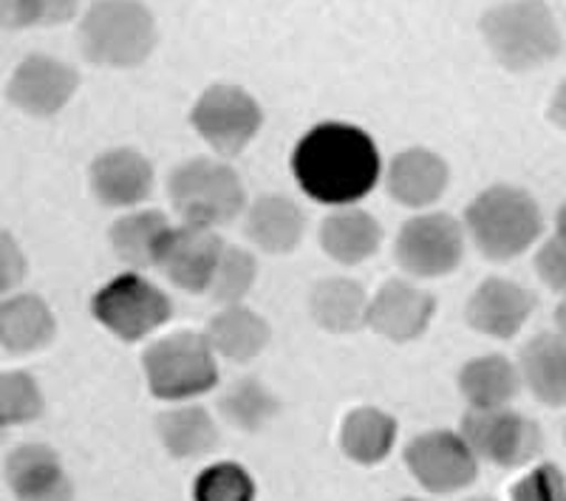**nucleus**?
Listing matches in <instances>:
<instances>
[{
	"mask_svg": "<svg viewBox=\"0 0 566 501\" xmlns=\"http://www.w3.org/2000/svg\"><path fill=\"white\" fill-rule=\"evenodd\" d=\"M258 278V261L252 252H247L244 247H224L219 258V267L212 272L210 290L207 295L216 303H224V306H235L247 298V292L255 286Z\"/></svg>",
	"mask_w": 566,
	"mask_h": 501,
	"instance_id": "30",
	"label": "nucleus"
},
{
	"mask_svg": "<svg viewBox=\"0 0 566 501\" xmlns=\"http://www.w3.org/2000/svg\"><path fill=\"white\" fill-rule=\"evenodd\" d=\"M91 312L119 341L136 343L170 321L174 303L148 278L125 272L94 295Z\"/></svg>",
	"mask_w": 566,
	"mask_h": 501,
	"instance_id": "7",
	"label": "nucleus"
},
{
	"mask_svg": "<svg viewBox=\"0 0 566 501\" xmlns=\"http://www.w3.org/2000/svg\"><path fill=\"white\" fill-rule=\"evenodd\" d=\"M518 388H522V372L502 354H484L464 363L459 372V392L464 394L470 408H507Z\"/></svg>",
	"mask_w": 566,
	"mask_h": 501,
	"instance_id": "24",
	"label": "nucleus"
},
{
	"mask_svg": "<svg viewBox=\"0 0 566 501\" xmlns=\"http://www.w3.org/2000/svg\"><path fill=\"white\" fill-rule=\"evenodd\" d=\"M368 295L352 278H326L312 290L310 312L328 332H357L368 323Z\"/></svg>",
	"mask_w": 566,
	"mask_h": 501,
	"instance_id": "25",
	"label": "nucleus"
},
{
	"mask_svg": "<svg viewBox=\"0 0 566 501\" xmlns=\"http://www.w3.org/2000/svg\"><path fill=\"white\" fill-rule=\"evenodd\" d=\"M196 501H252L255 484L241 465L219 462L196 479Z\"/></svg>",
	"mask_w": 566,
	"mask_h": 501,
	"instance_id": "32",
	"label": "nucleus"
},
{
	"mask_svg": "<svg viewBox=\"0 0 566 501\" xmlns=\"http://www.w3.org/2000/svg\"><path fill=\"white\" fill-rule=\"evenodd\" d=\"M303 227H306V219L301 207L286 196H264L247 207V238L270 255H286L295 250L301 244Z\"/></svg>",
	"mask_w": 566,
	"mask_h": 501,
	"instance_id": "20",
	"label": "nucleus"
},
{
	"mask_svg": "<svg viewBox=\"0 0 566 501\" xmlns=\"http://www.w3.org/2000/svg\"><path fill=\"white\" fill-rule=\"evenodd\" d=\"M535 270L549 290L566 295V238L555 236L535 255Z\"/></svg>",
	"mask_w": 566,
	"mask_h": 501,
	"instance_id": "34",
	"label": "nucleus"
},
{
	"mask_svg": "<svg viewBox=\"0 0 566 501\" xmlns=\"http://www.w3.org/2000/svg\"><path fill=\"white\" fill-rule=\"evenodd\" d=\"M3 431H7V428H3V425H0V442H3V437H7V434H3Z\"/></svg>",
	"mask_w": 566,
	"mask_h": 501,
	"instance_id": "42",
	"label": "nucleus"
},
{
	"mask_svg": "<svg viewBox=\"0 0 566 501\" xmlns=\"http://www.w3.org/2000/svg\"><path fill=\"white\" fill-rule=\"evenodd\" d=\"M292 174L310 199L348 207L374 190L380 179V154L366 131L326 123L297 142Z\"/></svg>",
	"mask_w": 566,
	"mask_h": 501,
	"instance_id": "1",
	"label": "nucleus"
},
{
	"mask_svg": "<svg viewBox=\"0 0 566 501\" xmlns=\"http://www.w3.org/2000/svg\"><path fill=\"white\" fill-rule=\"evenodd\" d=\"M513 501H566V473L555 465H538L515 484Z\"/></svg>",
	"mask_w": 566,
	"mask_h": 501,
	"instance_id": "33",
	"label": "nucleus"
},
{
	"mask_svg": "<svg viewBox=\"0 0 566 501\" xmlns=\"http://www.w3.org/2000/svg\"><path fill=\"white\" fill-rule=\"evenodd\" d=\"M170 232V221L159 210H136L123 216L111 227V247L116 258L125 261L134 270H148L156 267L165 236Z\"/></svg>",
	"mask_w": 566,
	"mask_h": 501,
	"instance_id": "26",
	"label": "nucleus"
},
{
	"mask_svg": "<svg viewBox=\"0 0 566 501\" xmlns=\"http://www.w3.org/2000/svg\"><path fill=\"white\" fill-rule=\"evenodd\" d=\"M382 227L371 212L340 207L321 225V247L337 264H363L380 250Z\"/></svg>",
	"mask_w": 566,
	"mask_h": 501,
	"instance_id": "19",
	"label": "nucleus"
},
{
	"mask_svg": "<svg viewBox=\"0 0 566 501\" xmlns=\"http://www.w3.org/2000/svg\"><path fill=\"white\" fill-rule=\"evenodd\" d=\"M535 309L533 292L507 281V278H488L479 283L468 301V323L476 332L499 341H510L522 332Z\"/></svg>",
	"mask_w": 566,
	"mask_h": 501,
	"instance_id": "15",
	"label": "nucleus"
},
{
	"mask_svg": "<svg viewBox=\"0 0 566 501\" xmlns=\"http://www.w3.org/2000/svg\"><path fill=\"white\" fill-rule=\"evenodd\" d=\"M221 414L239 431L255 434L277 414V399L261 379H239L230 392L221 397Z\"/></svg>",
	"mask_w": 566,
	"mask_h": 501,
	"instance_id": "29",
	"label": "nucleus"
},
{
	"mask_svg": "<svg viewBox=\"0 0 566 501\" xmlns=\"http://www.w3.org/2000/svg\"><path fill=\"white\" fill-rule=\"evenodd\" d=\"M406 465L419 484L431 493H457L476 479V453L462 434L431 431L411 439Z\"/></svg>",
	"mask_w": 566,
	"mask_h": 501,
	"instance_id": "11",
	"label": "nucleus"
},
{
	"mask_svg": "<svg viewBox=\"0 0 566 501\" xmlns=\"http://www.w3.org/2000/svg\"><path fill=\"white\" fill-rule=\"evenodd\" d=\"M555 227H558V232H555V236L566 238V205L558 210V219H555Z\"/></svg>",
	"mask_w": 566,
	"mask_h": 501,
	"instance_id": "40",
	"label": "nucleus"
},
{
	"mask_svg": "<svg viewBox=\"0 0 566 501\" xmlns=\"http://www.w3.org/2000/svg\"><path fill=\"white\" fill-rule=\"evenodd\" d=\"M27 275V258L20 252L18 241L7 230H0V295L14 290Z\"/></svg>",
	"mask_w": 566,
	"mask_h": 501,
	"instance_id": "35",
	"label": "nucleus"
},
{
	"mask_svg": "<svg viewBox=\"0 0 566 501\" xmlns=\"http://www.w3.org/2000/svg\"><path fill=\"white\" fill-rule=\"evenodd\" d=\"M397 439V422L377 408H354L343 419L340 445L346 457L360 465H377L388 457Z\"/></svg>",
	"mask_w": 566,
	"mask_h": 501,
	"instance_id": "28",
	"label": "nucleus"
},
{
	"mask_svg": "<svg viewBox=\"0 0 566 501\" xmlns=\"http://www.w3.org/2000/svg\"><path fill=\"white\" fill-rule=\"evenodd\" d=\"M170 205L185 225L221 227L239 219L247 207L241 176L224 161L190 159L170 174Z\"/></svg>",
	"mask_w": 566,
	"mask_h": 501,
	"instance_id": "5",
	"label": "nucleus"
},
{
	"mask_svg": "<svg viewBox=\"0 0 566 501\" xmlns=\"http://www.w3.org/2000/svg\"><path fill=\"white\" fill-rule=\"evenodd\" d=\"M462 439L476 459L499 468H522L544 448L538 425L510 408H470L462 419Z\"/></svg>",
	"mask_w": 566,
	"mask_h": 501,
	"instance_id": "8",
	"label": "nucleus"
},
{
	"mask_svg": "<svg viewBox=\"0 0 566 501\" xmlns=\"http://www.w3.org/2000/svg\"><path fill=\"white\" fill-rule=\"evenodd\" d=\"M564 437H566V428H564Z\"/></svg>",
	"mask_w": 566,
	"mask_h": 501,
	"instance_id": "44",
	"label": "nucleus"
},
{
	"mask_svg": "<svg viewBox=\"0 0 566 501\" xmlns=\"http://www.w3.org/2000/svg\"><path fill=\"white\" fill-rule=\"evenodd\" d=\"M80 77L71 65L45 54H32L14 69L7 97L29 116H54L71 103Z\"/></svg>",
	"mask_w": 566,
	"mask_h": 501,
	"instance_id": "13",
	"label": "nucleus"
},
{
	"mask_svg": "<svg viewBox=\"0 0 566 501\" xmlns=\"http://www.w3.org/2000/svg\"><path fill=\"white\" fill-rule=\"evenodd\" d=\"M38 27L32 0H0V29H29Z\"/></svg>",
	"mask_w": 566,
	"mask_h": 501,
	"instance_id": "36",
	"label": "nucleus"
},
{
	"mask_svg": "<svg viewBox=\"0 0 566 501\" xmlns=\"http://www.w3.org/2000/svg\"><path fill=\"white\" fill-rule=\"evenodd\" d=\"M54 315L38 295H14L0 301V346L12 354H29L49 346Z\"/></svg>",
	"mask_w": 566,
	"mask_h": 501,
	"instance_id": "21",
	"label": "nucleus"
},
{
	"mask_svg": "<svg viewBox=\"0 0 566 501\" xmlns=\"http://www.w3.org/2000/svg\"><path fill=\"white\" fill-rule=\"evenodd\" d=\"M402 501H417V499H402Z\"/></svg>",
	"mask_w": 566,
	"mask_h": 501,
	"instance_id": "43",
	"label": "nucleus"
},
{
	"mask_svg": "<svg viewBox=\"0 0 566 501\" xmlns=\"http://www.w3.org/2000/svg\"><path fill=\"white\" fill-rule=\"evenodd\" d=\"M464 227L484 258L513 261L538 241L544 219L538 201L527 190L493 185L470 201Z\"/></svg>",
	"mask_w": 566,
	"mask_h": 501,
	"instance_id": "2",
	"label": "nucleus"
},
{
	"mask_svg": "<svg viewBox=\"0 0 566 501\" xmlns=\"http://www.w3.org/2000/svg\"><path fill=\"white\" fill-rule=\"evenodd\" d=\"M437 301L411 281L394 278L382 283L368 303V326L391 343H408L428 328Z\"/></svg>",
	"mask_w": 566,
	"mask_h": 501,
	"instance_id": "14",
	"label": "nucleus"
},
{
	"mask_svg": "<svg viewBox=\"0 0 566 501\" xmlns=\"http://www.w3.org/2000/svg\"><path fill=\"white\" fill-rule=\"evenodd\" d=\"M221 252H224V241L212 227H170L159 258H156V267L165 272V278L174 286L199 295V292L210 290L212 272L219 267Z\"/></svg>",
	"mask_w": 566,
	"mask_h": 501,
	"instance_id": "12",
	"label": "nucleus"
},
{
	"mask_svg": "<svg viewBox=\"0 0 566 501\" xmlns=\"http://www.w3.org/2000/svg\"><path fill=\"white\" fill-rule=\"evenodd\" d=\"M38 27H60L65 20L74 18L80 0H32Z\"/></svg>",
	"mask_w": 566,
	"mask_h": 501,
	"instance_id": "37",
	"label": "nucleus"
},
{
	"mask_svg": "<svg viewBox=\"0 0 566 501\" xmlns=\"http://www.w3.org/2000/svg\"><path fill=\"white\" fill-rule=\"evenodd\" d=\"M205 337L216 354H221L227 361L247 363L266 348L270 326L252 309L235 303V306H224L219 315L212 317Z\"/></svg>",
	"mask_w": 566,
	"mask_h": 501,
	"instance_id": "22",
	"label": "nucleus"
},
{
	"mask_svg": "<svg viewBox=\"0 0 566 501\" xmlns=\"http://www.w3.org/2000/svg\"><path fill=\"white\" fill-rule=\"evenodd\" d=\"M83 54L108 69H134L156 49V20L139 0H97L80 27Z\"/></svg>",
	"mask_w": 566,
	"mask_h": 501,
	"instance_id": "4",
	"label": "nucleus"
},
{
	"mask_svg": "<svg viewBox=\"0 0 566 501\" xmlns=\"http://www.w3.org/2000/svg\"><path fill=\"white\" fill-rule=\"evenodd\" d=\"M464 255V230L444 212H424L402 225L397 236V261L413 278L451 275Z\"/></svg>",
	"mask_w": 566,
	"mask_h": 501,
	"instance_id": "10",
	"label": "nucleus"
},
{
	"mask_svg": "<svg viewBox=\"0 0 566 501\" xmlns=\"http://www.w3.org/2000/svg\"><path fill=\"white\" fill-rule=\"evenodd\" d=\"M43 411V394L32 374L3 372L0 374V425L32 422Z\"/></svg>",
	"mask_w": 566,
	"mask_h": 501,
	"instance_id": "31",
	"label": "nucleus"
},
{
	"mask_svg": "<svg viewBox=\"0 0 566 501\" xmlns=\"http://www.w3.org/2000/svg\"><path fill=\"white\" fill-rule=\"evenodd\" d=\"M145 377L159 399H190L210 392L219 383L216 352L205 334L179 332L161 337L145 352Z\"/></svg>",
	"mask_w": 566,
	"mask_h": 501,
	"instance_id": "6",
	"label": "nucleus"
},
{
	"mask_svg": "<svg viewBox=\"0 0 566 501\" xmlns=\"http://www.w3.org/2000/svg\"><path fill=\"white\" fill-rule=\"evenodd\" d=\"M468 501H495V499H490V495H473V499H468Z\"/></svg>",
	"mask_w": 566,
	"mask_h": 501,
	"instance_id": "41",
	"label": "nucleus"
},
{
	"mask_svg": "<svg viewBox=\"0 0 566 501\" xmlns=\"http://www.w3.org/2000/svg\"><path fill=\"white\" fill-rule=\"evenodd\" d=\"M386 185L391 199L402 207H411V210L431 207L433 201L442 199L448 187V165L442 156L424 148L402 150L394 156L388 167Z\"/></svg>",
	"mask_w": 566,
	"mask_h": 501,
	"instance_id": "18",
	"label": "nucleus"
},
{
	"mask_svg": "<svg viewBox=\"0 0 566 501\" xmlns=\"http://www.w3.org/2000/svg\"><path fill=\"white\" fill-rule=\"evenodd\" d=\"M7 482L18 501H71L74 488L57 453L45 445H23L7 459Z\"/></svg>",
	"mask_w": 566,
	"mask_h": 501,
	"instance_id": "17",
	"label": "nucleus"
},
{
	"mask_svg": "<svg viewBox=\"0 0 566 501\" xmlns=\"http://www.w3.org/2000/svg\"><path fill=\"white\" fill-rule=\"evenodd\" d=\"M91 190L105 207H136L154 190V167L139 150L116 148L91 165Z\"/></svg>",
	"mask_w": 566,
	"mask_h": 501,
	"instance_id": "16",
	"label": "nucleus"
},
{
	"mask_svg": "<svg viewBox=\"0 0 566 501\" xmlns=\"http://www.w3.org/2000/svg\"><path fill=\"white\" fill-rule=\"evenodd\" d=\"M555 321H558V334L560 337H566V295H564V301H560L558 312H555Z\"/></svg>",
	"mask_w": 566,
	"mask_h": 501,
	"instance_id": "39",
	"label": "nucleus"
},
{
	"mask_svg": "<svg viewBox=\"0 0 566 501\" xmlns=\"http://www.w3.org/2000/svg\"><path fill=\"white\" fill-rule=\"evenodd\" d=\"M482 34L493 58L507 71L541 69L558 58L560 32L544 0H510L482 18Z\"/></svg>",
	"mask_w": 566,
	"mask_h": 501,
	"instance_id": "3",
	"label": "nucleus"
},
{
	"mask_svg": "<svg viewBox=\"0 0 566 501\" xmlns=\"http://www.w3.org/2000/svg\"><path fill=\"white\" fill-rule=\"evenodd\" d=\"M190 123L216 154L235 156L255 139L264 114L255 97L244 88L219 83L201 94L199 103L193 105Z\"/></svg>",
	"mask_w": 566,
	"mask_h": 501,
	"instance_id": "9",
	"label": "nucleus"
},
{
	"mask_svg": "<svg viewBox=\"0 0 566 501\" xmlns=\"http://www.w3.org/2000/svg\"><path fill=\"white\" fill-rule=\"evenodd\" d=\"M522 379L544 405H566V337L538 334L522 352Z\"/></svg>",
	"mask_w": 566,
	"mask_h": 501,
	"instance_id": "23",
	"label": "nucleus"
},
{
	"mask_svg": "<svg viewBox=\"0 0 566 501\" xmlns=\"http://www.w3.org/2000/svg\"><path fill=\"white\" fill-rule=\"evenodd\" d=\"M549 119H553L560 131H566V80L558 85V91H555L553 105H549Z\"/></svg>",
	"mask_w": 566,
	"mask_h": 501,
	"instance_id": "38",
	"label": "nucleus"
},
{
	"mask_svg": "<svg viewBox=\"0 0 566 501\" xmlns=\"http://www.w3.org/2000/svg\"><path fill=\"white\" fill-rule=\"evenodd\" d=\"M161 445L176 459H199L210 453L219 442V431L210 414L201 405H181L174 411H165L156 422Z\"/></svg>",
	"mask_w": 566,
	"mask_h": 501,
	"instance_id": "27",
	"label": "nucleus"
}]
</instances>
